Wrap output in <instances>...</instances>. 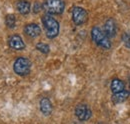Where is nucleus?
<instances>
[{
  "label": "nucleus",
  "instance_id": "nucleus-12",
  "mask_svg": "<svg viewBox=\"0 0 130 124\" xmlns=\"http://www.w3.org/2000/svg\"><path fill=\"white\" fill-rule=\"evenodd\" d=\"M129 96H130L129 91L123 90V91H120V92L113 93V95L111 97V100H112V102H113L114 104H119V103H122L125 100H127Z\"/></svg>",
  "mask_w": 130,
  "mask_h": 124
},
{
  "label": "nucleus",
  "instance_id": "nucleus-14",
  "mask_svg": "<svg viewBox=\"0 0 130 124\" xmlns=\"http://www.w3.org/2000/svg\"><path fill=\"white\" fill-rule=\"evenodd\" d=\"M15 23H16V18L13 14H8L5 17V24L9 29H13L15 27Z\"/></svg>",
  "mask_w": 130,
  "mask_h": 124
},
{
  "label": "nucleus",
  "instance_id": "nucleus-6",
  "mask_svg": "<svg viewBox=\"0 0 130 124\" xmlns=\"http://www.w3.org/2000/svg\"><path fill=\"white\" fill-rule=\"evenodd\" d=\"M75 115L80 121H87L92 116V111L87 104L80 103L75 107Z\"/></svg>",
  "mask_w": 130,
  "mask_h": 124
},
{
  "label": "nucleus",
  "instance_id": "nucleus-15",
  "mask_svg": "<svg viewBox=\"0 0 130 124\" xmlns=\"http://www.w3.org/2000/svg\"><path fill=\"white\" fill-rule=\"evenodd\" d=\"M36 49H37L38 51H40L41 53H43V54H48L49 51H50V48H49L48 44L42 43V42L36 44Z\"/></svg>",
  "mask_w": 130,
  "mask_h": 124
},
{
  "label": "nucleus",
  "instance_id": "nucleus-2",
  "mask_svg": "<svg viewBox=\"0 0 130 124\" xmlns=\"http://www.w3.org/2000/svg\"><path fill=\"white\" fill-rule=\"evenodd\" d=\"M91 37L94 43L98 47L105 49V50H108L111 48V41L109 40L110 38H108L107 35L104 33V31H102L97 26L91 29Z\"/></svg>",
  "mask_w": 130,
  "mask_h": 124
},
{
  "label": "nucleus",
  "instance_id": "nucleus-9",
  "mask_svg": "<svg viewBox=\"0 0 130 124\" xmlns=\"http://www.w3.org/2000/svg\"><path fill=\"white\" fill-rule=\"evenodd\" d=\"M8 44L14 50H23L25 48V43L19 35H12L8 40Z\"/></svg>",
  "mask_w": 130,
  "mask_h": 124
},
{
  "label": "nucleus",
  "instance_id": "nucleus-10",
  "mask_svg": "<svg viewBox=\"0 0 130 124\" xmlns=\"http://www.w3.org/2000/svg\"><path fill=\"white\" fill-rule=\"evenodd\" d=\"M39 106H40V111L42 112L43 115L49 116L52 113L53 106H52V103H51V101L49 100L48 98H46V97L42 98L40 100V102H39Z\"/></svg>",
  "mask_w": 130,
  "mask_h": 124
},
{
  "label": "nucleus",
  "instance_id": "nucleus-3",
  "mask_svg": "<svg viewBox=\"0 0 130 124\" xmlns=\"http://www.w3.org/2000/svg\"><path fill=\"white\" fill-rule=\"evenodd\" d=\"M43 9L50 15H59L64 11L65 4L63 0H44Z\"/></svg>",
  "mask_w": 130,
  "mask_h": 124
},
{
  "label": "nucleus",
  "instance_id": "nucleus-7",
  "mask_svg": "<svg viewBox=\"0 0 130 124\" xmlns=\"http://www.w3.org/2000/svg\"><path fill=\"white\" fill-rule=\"evenodd\" d=\"M104 33L107 35L108 38H113L115 37L116 33H117V25L115 20L112 18H109L105 21L104 23Z\"/></svg>",
  "mask_w": 130,
  "mask_h": 124
},
{
  "label": "nucleus",
  "instance_id": "nucleus-13",
  "mask_svg": "<svg viewBox=\"0 0 130 124\" xmlns=\"http://www.w3.org/2000/svg\"><path fill=\"white\" fill-rule=\"evenodd\" d=\"M125 83L118 79V78H115L111 81V84H110V89L112 93H117V92H120V91H123L125 90Z\"/></svg>",
  "mask_w": 130,
  "mask_h": 124
},
{
  "label": "nucleus",
  "instance_id": "nucleus-5",
  "mask_svg": "<svg viewBox=\"0 0 130 124\" xmlns=\"http://www.w3.org/2000/svg\"><path fill=\"white\" fill-rule=\"evenodd\" d=\"M87 18H88V14L84 8L75 6L72 9V20L75 23V25L79 26L84 24L87 21Z\"/></svg>",
  "mask_w": 130,
  "mask_h": 124
},
{
  "label": "nucleus",
  "instance_id": "nucleus-11",
  "mask_svg": "<svg viewBox=\"0 0 130 124\" xmlns=\"http://www.w3.org/2000/svg\"><path fill=\"white\" fill-rule=\"evenodd\" d=\"M16 8H17V11L20 14L27 15L30 12L31 6H30L29 1H27V0H18L16 2Z\"/></svg>",
  "mask_w": 130,
  "mask_h": 124
},
{
  "label": "nucleus",
  "instance_id": "nucleus-4",
  "mask_svg": "<svg viewBox=\"0 0 130 124\" xmlns=\"http://www.w3.org/2000/svg\"><path fill=\"white\" fill-rule=\"evenodd\" d=\"M14 72L19 76H26L30 73L31 70V62L25 57L17 58L13 64Z\"/></svg>",
  "mask_w": 130,
  "mask_h": 124
},
{
  "label": "nucleus",
  "instance_id": "nucleus-17",
  "mask_svg": "<svg viewBox=\"0 0 130 124\" xmlns=\"http://www.w3.org/2000/svg\"><path fill=\"white\" fill-rule=\"evenodd\" d=\"M42 5L40 4V3H38V2H36L35 4H34V6H33V12L34 13H39L41 10H42Z\"/></svg>",
  "mask_w": 130,
  "mask_h": 124
},
{
  "label": "nucleus",
  "instance_id": "nucleus-18",
  "mask_svg": "<svg viewBox=\"0 0 130 124\" xmlns=\"http://www.w3.org/2000/svg\"><path fill=\"white\" fill-rule=\"evenodd\" d=\"M129 87H130V78H129Z\"/></svg>",
  "mask_w": 130,
  "mask_h": 124
},
{
  "label": "nucleus",
  "instance_id": "nucleus-1",
  "mask_svg": "<svg viewBox=\"0 0 130 124\" xmlns=\"http://www.w3.org/2000/svg\"><path fill=\"white\" fill-rule=\"evenodd\" d=\"M42 23L45 29V34L49 39L57 37L60 30V25L53 16H51L50 14H45L42 17Z\"/></svg>",
  "mask_w": 130,
  "mask_h": 124
},
{
  "label": "nucleus",
  "instance_id": "nucleus-8",
  "mask_svg": "<svg viewBox=\"0 0 130 124\" xmlns=\"http://www.w3.org/2000/svg\"><path fill=\"white\" fill-rule=\"evenodd\" d=\"M24 33L30 38H36L41 34V28L36 23H29V24L25 25Z\"/></svg>",
  "mask_w": 130,
  "mask_h": 124
},
{
  "label": "nucleus",
  "instance_id": "nucleus-16",
  "mask_svg": "<svg viewBox=\"0 0 130 124\" xmlns=\"http://www.w3.org/2000/svg\"><path fill=\"white\" fill-rule=\"evenodd\" d=\"M122 41H123V44L126 48H129L130 49V34L129 33H123L122 35Z\"/></svg>",
  "mask_w": 130,
  "mask_h": 124
}]
</instances>
